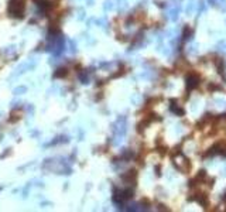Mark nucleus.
<instances>
[{
  "instance_id": "f03ea898",
  "label": "nucleus",
  "mask_w": 226,
  "mask_h": 212,
  "mask_svg": "<svg viewBox=\"0 0 226 212\" xmlns=\"http://www.w3.org/2000/svg\"><path fill=\"white\" fill-rule=\"evenodd\" d=\"M66 75H68V70L66 68H59V70H57L54 72V78H64Z\"/></svg>"
},
{
  "instance_id": "f257e3e1",
  "label": "nucleus",
  "mask_w": 226,
  "mask_h": 212,
  "mask_svg": "<svg viewBox=\"0 0 226 212\" xmlns=\"http://www.w3.org/2000/svg\"><path fill=\"white\" fill-rule=\"evenodd\" d=\"M24 10H26L24 0H10V2H9L7 13H9L10 17L23 18V17H24Z\"/></svg>"
}]
</instances>
